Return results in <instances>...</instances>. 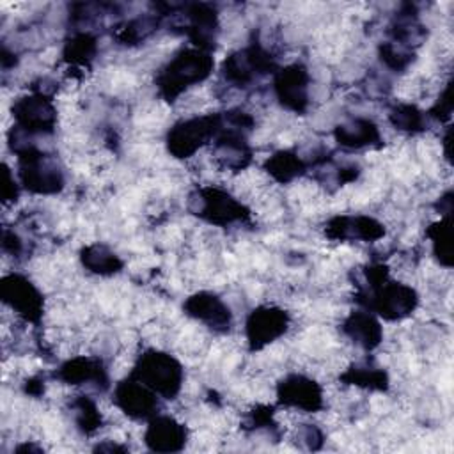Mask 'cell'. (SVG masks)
<instances>
[{
    "mask_svg": "<svg viewBox=\"0 0 454 454\" xmlns=\"http://www.w3.org/2000/svg\"><path fill=\"white\" fill-rule=\"evenodd\" d=\"M211 66V57L202 50H183L158 76V87L167 98H174L186 87L202 82L209 74Z\"/></svg>",
    "mask_w": 454,
    "mask_h": 454,
    "instance_id": "1",
    "label": "cell"
},
{
    "mask_svg": "<svg viewBox=\"0 0 454 454\" xmlns=\"http://www.w3.org/2000/svg\"><path fill=\"white\" fill-rule=\"evenodd\" d=\"M133 378L167 399L174 397L183 381V371L176 358L161 351H147L140 356Z\"/></svg>",
    "mask_w": 454,
    "mask_h": 454,
    "instance_id": "2",
    "label": "cell"
},
{
    "mask_svg": "<svg viewBox=\"0 0 454 454\" xmlns=\"http://www.w3.org/2000/svg\"><path fill=\"white\" fill-rule=\"evenodd\" d=\"M20 158V177L27 190L34 193H55L62 188L64 181L60 170L41 153L25 147Z\"/></svg>",
    "mask_w": 454,
    "mask_h": 454,
    "instance_id": "3",
    "label": "cell"
},
{
    "mask_svg": "<svg viewBox=\"0 0 454 454\" xmlns=\"http://www.w3.org/2000/svg\"><path fill=\"white\" fill-rule=\"evenodd\" d=\"M218 129V117H193L176 124L168 133V151L177 158L193 154Z\"/></svg>",
    "mask_w": 454,
    "mask_h": 454,
    "instance_id": "4",
    "label": "cell"
},
{
    "mask_svg": "<svg viewBox=\"0 0 454 454\" xmlns=\"http://www.w3.org/2000/svg\"><path fill=\"white\" fill-rule=\"evenodd\" d=\"M2 300L27 321L39 319L43 312V296L32 282L20 275L5 277L2 282Z\"/></svg>",
    "mask_w": 454,
    "mask_h": 454,
    "instance_id": "5",
    "label": "cell"
},
{
    "mask_svg": "<svg viewBox=\"0 0 454 454\" xmlns=\"http://www.w3.org/2000/svg\"><path fill=\"white\" fill-rule=\"evenodd\" d=\"M12 115L18 122V129L35 133V131H51L55 124V110L41 94H32L20 98L12 105Z\"/></svg>",
    "mask_w": 454,
    "mask_h": 454,
    "instance_id": "6",
    "label": "cell"
},
{
    "mask_svg": "<svg viewBox=\"0 0 454 454\" xmlns=\"http://www.w3.org/2000/svg\"><path fill=\"white\" fill-rule=\"evenodd\" d=\"M289 325V317L282 309L259 307L247 321V337L254 348H262L278 339Z\"/></svg>",
    "mask_w": 454,
    "mask_h": 454,
    "instance_id": "7",
    "label": "cell"
},
{
    "mask_svg": "<svg viewBox=\"0 0 454 454\" xmlns=\"http://www.w3.org/2000/svg\"><path fill=\"white\" fill-rule=\"evenodd\" d=\"M278 399L286 406H293L303 411H316L323 404V392L314 380L293 374L278 385Z\"/></svg>",
    "mask_w": 454,
    "mask_h": 454,
    "instance_id": "8",
    "label": "cell"
},
{
    "mask_svg": "<svg viewBox=\"0 0 454 454\" xmlns=\"http://www.w3.org/2000/svg\"><path fill=\"white\" fill-rule=\"evenodd\" d=\"M415 291L404 284L387 282L381 284L372 298V305L387 319H399L415 309Z\"/></svg>",
    "mask_w": 454,
    "mask_h": 454,
    "instance_id": "9",
    "label": "cell"
},
{
    "mask_svg": "<svg viewBox=\"0 0 454 454\" xmlns=\"http://www.w3.org/2000/svg\"><path fill=\"white\" fill-rule=\"evenodd\" d=\"M115 403L133 419H147L156 410V394L142 381L131 378L115 388Z\"/></svg>",
    "mask_w": 454,
    "mask_h": 454,
    "instance_id": "10",
    "label": "cell"
},
{
    "mask_svg": "<svg viewBox=\"0 0 454 454\" xmlns=\"http://www.w3.org/2000/svg\"><path fill=\"white\" fill-rule=\"evenodd\" d=\"M145 443L156 452H177L184 447L186 429L172 417H154L145 431Z\"/></svg>",
    "mask_w": 454,
    "mask_h": 454,
    "instance_id": "11",
    "label": "cell"
},
{
    "mask_svg": "<svg viewBox=\"0 0 454 454\" xmlns=\"http://www.w3.org/2000/svg\"><path fill=\"white\" fill-rule=\"evenodd\" d=\"M309 76L301 66H289L275 78V90L282 105L298 112L307 105Z\"/></svg>",
    "mask_w": 454,
    "mask_h": 454,
    "instance_id": "12",
    "label": "cell"
},
{
    "mask_svg": "<svg viewBox=\"0 0 454 454\" xmlns=\"http://www.w3.org/2000/svg\"><path fill=\"white\" fill-rule=\"evenodd\" d=\"M184 309L192 317L206 323L215 330H225L231 325V312L227 305L211 293H199L188 298Z\"/></svg>",
    "mask_w": 454,
    "mask_h": 454,
    "instance_id": "13",
    "label": "cell"
},
{
    "mask_svg": "<svg viewBox=\"0 0 454 454\" xmlns=\"http://www.w3.org/2000/svg\"><path fill=\"white\" fill-rule=\"evenodd\" d=\"M200 215L215 223H231L243 216V207L231 195L220 190H207L200 195Z\"/></svg>",
    "mask_w": 454,
    "mask_h": 454,
    "instance_id": "14",
    "label": "cell"
},
{
    "mask_svg": "<svg viewBox=\"0 0 454 454\" xmlns=\"http://www.w3.org/2000/svg\"><path fill=\"white\" fill-rule=\"evenodd\" d=\"M344 332L353 339V342L365 349L378 346L381 339L380 323L367 312H353L344 321Z\"/></svg>",
    "mask_w": 454,
    "mask_h": 454,
    "instance_id": "15",
    "label": "cell"
},
{
    "mask_svg": "<svg viewBox=\"0 0 454 454\" xmlns=\"http://www.w3.org/2000/svg\"><path fill=\"white\" fill-rule=\"evenodd\" d=\"M333 232V236L337 238H358V239H378L383 234L381 225L369 218V216H355V218H337L332 222L330 225Z\"/></svg>",
    "mask_w": 454,
    "mask_h": 454,
    "instance_id": "16",
    "label": "cell"
},
{
    "mask_svg": "<svg viewBox=\"0 0 454 454\" xmlns=\"http://www.w3.org/2000/svg\"><path fill=\"white\" fill-rule=\"evenodd\" d=\"M59 376L71 383V385H82L85 381H96L98 385H105V371L98 360L92 358H74L69 360L60 367Z\"/></svg>",
    "mask_w": 454,
    "mask_h": 454,
    "instance_id": "17",
    "label": "cell"
},
{
    "mask_svg": "<svg viewBox=\"0 0 454 454\" xmlns=\"http://www.w3.org/2000/svg\"><path fill=\"white\" fill-rule=\"evenodd\" d=\"M339 144L346 147H364L378 140L376 126L367 119H355L348 124H342L335 129Z\"/></svg>",
    "mask_w": 454,
    "mask_h": 454,
    "instance_id": "18",
    "label": "cell"
},
{
    "mask_svg": "<svg viewBox=\"0 0 454 454\" xmlns=\"http://www.w3.org/2000/svg\"><path fill=\"white\" fill-rule=\"evenodd\" d=\"M82 261H83V264H85L90 271L101 273V275L115 273V271H119V268H121L119 257H117L112 250H108L106 247H103V245L87 247V248L83 250Z\"/></svg>",
    "mask_w": 454,
    "mask_h": 454,
    "instance_id": "19",
    "label": "cell"
},
{
    "mask_svg": "<svg viewBox=\"0 0 454 454\" xmlns=\"http://www.w3.org/2000/svg\"><path fill=\"white\" fill-rule=\"evenodd\" d=\"M266 168L275 179L289 181L303 170V163L296 154H293L289 151H280L268 160Z\"/></svg>",
    "mask_w": 454,
    "mask_h": 454,
    "instance_id": "20",
    "label": "cell"
},
{
    "mask_svg": "<svg viewBox=\"0 0 454 454\" xmlns=\"http://www.w3.org/2000/svg\"><path fill=\"white\" fill-rule=\"evenodd\" d=\"M73 408L76 411L78 427L83 429L85 433H92L101 426V415L89 399L80 397L78 401L73 403Z\"/></svg>",
    "mask_w": 454,
    "mask_h": 454,
    "instance_id": "21",
    "label": "cell"
},
{
    "mask_svg": "<svg viewBox=\"0 0 454 454\" xmlns=\"http://www.w3.org/2000/svg\"><path fill=\"white\" fill-rule=\"evenodd\" d=\"M392 122L399 128V129H408L413 131L420 126V114L410 106V105H403L397 106L392 114Z\"/></svg>",
    "mask_w": 454,
    "mask_h": 454,
    "instance_id": "22",
    "label": "cell"
},
{
    "mask_svg": "<svg viewBox=\"0 0 454 454\" xmlns=\"http://www.w3.org/2000/svg\"><path fill=\"white\" fill-rule=\"evenodd\" d=\"M434 252L440 259L450 255V227L449 222H440L434 225V231L431 232Z\"/></svg>",
    "mask_w": 454,
    "mask_h": 454,
    "instance_id": "23",
    "label": "cell"
}]
</instances>
